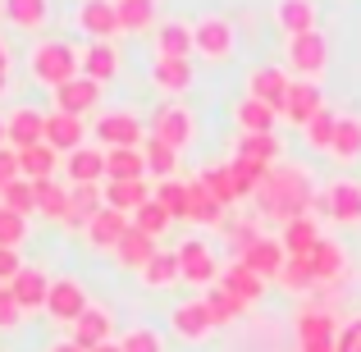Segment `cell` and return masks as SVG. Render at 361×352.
<instances>
[{
	"instance_id": "obj_12",
	"label": "cell",
	"mask_w": 361,
	"mask_h": 352,
	"mask_svg": "<svg viewBox=\"0 0 361 352\" xmlns=\"http://www.w3.org/2000/svg\"><path fill=\"white\" fill-rule=\"evenodd\" d=\"M147 73H151V87L165 92L169 101H183L188 92L197 87V69H192V60H169V55H156Z\"/></svg>"
},
{
	"instance_id": "obj_31",
	"label": "cell",
	"mask_w": 361,
	"mask_h": 352,
	"mask_svg": "<svg viewBox=\"0 0 361 352\" xmlns=\"http://www.w3.org/2000/svg\"><path fill=\"white\" fill-rule=\"evenodd\" d=\"M311 270H316L320 284H338L348 274V252L338 238H320L316 252H311Z\"/></svg>"
},
{
	"instance_id": "obj_45",
	"label": "cell",
	"mask_w": 361,
	"mask_h": 352,
	"mask_svg": "<svg viewBox=\"0 0 361 352\" xmlns=\"http://www.w3.org/2000/svg\"><path fill=\"white\" fill-rule=\"evenodd\" d=\"M64 211H69V183H55V178L37 183V215L64 224Z\"/></svg>"
},
{
	"instance_id": "obj_1",
	"label": "cell",
	"mask_w": 361,
	"mask_h": 352,
	"mask_svg": "<svg viewBox=\"0 0 361 352\" xmlns=\"http://www.w3.org/2000/svg\"><path fill=\"white\" fill-rule=\"evenodd\" d=\"M316 197H320V188H316V178H311V169L307 165H283V160L261 178V188H256V206L279 224L298 220V215H311Z\"/></svg>"
},
{
	"instance_id": "obj_6",
	"label": "cell",
	"mask_w": 361,
	"mask_h": 352,
	"mask_svg": "<svg viewBox=\"0 0 361 352\" xmlns=\"http://www.w3.org/2000/svg\"><path fill=\"white\" fill-rule=\"evenodd\" d=\"M316 211L325 215L329 224H343V229L361 224V183L357 178H334L329 188H320Z\"/></svg>"
},
{
	"instance_id": "obj_57",
	"label": "cell",
	"mask_w": 361,
	"mask_h": 352,
	"mask_svg": "<svg viewBox=\"0 0 361 352\" xmlns=\"http://www.w3.org/2000/svg\"><path fill=\"white\" fill-rule=\"evenodd\" d=\"M338 352H361V316L343 325V334H338Z\"/></svg>"
},
{
	"instance_id": "obj_39",
	"label": "cell",
	"mask_w": 361,
	"mask_h": 352,
	"mask_svg": "<svg viewBox=\"0 0 361 352\" xmlns=\"http://www.w3.org/2000/svg\"><path fill=\"white\" fill-rule=\"evenodd\" d=\"M220 284H224V289H229V293H238V298L247 302V307L265 298V279H261V274H256V270H247V265L238 261V256H233V265H224Z\"/></svg>"
},
{
	"instance_id": "obj_20",
	"label": "cell",
	"mask_w": 361,
	"mask_h": 352,
	"mask_svg": "<svg viewBox=\"0 0 361 352\" xmlns=\"http://www.w3.org/2000/svg\"><path fill=\"white\" fill-rule=\"evenodd\" d=\"M320 110H325V92H320V83H302V78H293L288 101H283L279 119H288V123H298V128H307V123L316 119Z\"/></svg>"
},
{
	"instance_id": "obj_4",
	"label": "cell",
	"mask_w": 361,
	"mask_h": 352,
	"mask_svg": "<svg viewBox=\"0 0 361 352\" xmlns=\"http://www.w3.org/2000/svg\"><path fill=\"white\" fill-rule=\"evenodd\" d=\"M283 69L302 83H320L329 69V37L307 32V37H283Z\"/></svg>"
},
{
	"instance_id": "obj_22",
	"label": "cell",
	"mask_w": 361,
	"mask_h": 352,
	"mask_svg": "<svg viewBox=\"0 0 361 352\" xmlns=\"http://www.w3.org/2000/svg\"><path fill=\"white\" fill-rule=\"evenodd\" d=\"M46 147H55L60 156L87 147V119L64 115V110H46Z\"/></svg>"
},
{
	"instance_id": "obj_19",
	"label": "cell",
	"mask_w": 361,
	"mask_h": 352,
	"mask_svg": "<svg viewBox=\"0 0 361 352\" xmlns=\"http://www.w3.org/2000/svg\"><path fill=\"white\" fill-rule=\"evenodd\" d=\"M5 142H9L14 151L46 142V110H37V106H14V110L5 115Z\"/></svg>"
},
{
	"instance_id": "obj_59",
	"label": "cell",
	"mask_w": 361,
	"mask_h": 352,
	"mask_svg": "<svg viewBox=\"0 0 361 352\" xmlns=\"http://www.w3.org/2000/svg\"><path fill=\"white\" fill-rule=\"evenodd\" d=\"M9 69H14V55H9V42L0 37V73H9Z\"/></svg>"
},
{
	"instance_id": "obj_29",
	"label": "cell",
	"mask_w": 361,
	"mask_h": 352,
	"mask_svg": "<svg viewBox=\"0 0 361 352\" xmlns=\"http://www.w3.org/2000/svg\"><path fill=\"white\" fill-rule=\"evenodd\" d=\"M156 55H169V60H192V23H188V18H160V28H156Z\"/></svg>"
},
{
	"instance_id": "obj_33",
	"label": "cell",
	"mask_w": 361,
	"mask_h": 352,
	"mask_svg": "<svg viewBox=\"0 0 361 352\" xmlns=\"http://www.w3.org/2000/svg\"><path fill=\"white\" fill-rule=\"evenodd\" d=\"M320 238H325V233H320V224L311 220V215H298V220L279 224V243H283V252H288V256H311Z\"/></svg>"
},
{
	"instance_id": "obj_30",
	"label": "cell",
	"mask_w": 361,
	"mask_h": 352,
	"mask_svg": "<svg viewBox=\"0 0 361 352\" xmlns=\"http://www.w3.org/2000/svg\"><path fill=\"white\" fill-rule=\"evenodd\" d=\"M60 165H64V156L55 147H46V142L18 151V174H23L27 183H46V178H55V169H60Z\"/></svg>"
},
{
	"instance_id": "obj_43",
	"label": "cell",
	"mask_w": 361,
	"mask_h": 352,
	"mask_svg": "<svg viewBox=\"0 0 361 352\" xmlns=\"http://www.w3.org/2000/svg\"><path fill=\"white\" fill-rule=\"evenodd\" d=\"M220 220H224V206L206 193L202 178H192L188 183V224H220Z\"/></svg>"
},
{
	"instance_id": "obj_27",
	"label": "cell",
	"mask_w": 361,
	"mask_h": 352,
	"mask_svg": "<svg viewBox=\"0 0 361 352\" xmlns=\"http://www.w3.org/2000/svg\"><path fill=\"white\" fill-rule=\"evenodd\" d=\"M338 334H343V325L334 320V311L302 307V316H298V348H307V344H338Z\"/></svg>"
},
{
	"instance_id": "obj_52",
	"label": "cell",
	"mask_w": 361,
	"mask_h": 352,
	"mask_svg": "<svg viewBox=\"0 0 361 352\" xmlns=\"http://www.w3.org/2000/svg\"><path fill=\"white\" fill-rule=\"evenodd\" d=\"M27 215H18V211H9V206H0V247H23L27 243Z\"/></svg>"
},
{
	"instance_id": "obj_2",
	"label": "cell",
	"mask_w": 361,
	"mask_h": 352,
	"mask_svg": "<svg viewBox=\"0 0 361 352\" xmlns=\"http://www.w3.org/2000/svg\"><path fill=\"white\" fill-rule=\"evenodd\" d=\"M78 51H73V42H60V37H37V46L27 51V73H32V83H42V87H64L69 78H78Z\"/></svg>"
},
{
	"instance_id": "obj_21",
	"label": "cell",
	"mask_w": 361,
	"mask_h": 352,
	"mask_svg": "<svg viewBox=\"0 0 361 352\" xmlns=\"http://www.w3.org/2000/svg\"><path fill=\"white\" fill-rule=\"evenodd\" d=\"M274 23L283 37L320 32V5L316 0H274Z\"/></svg>"
},
{
	"instance_id": "obj_36",
	"label": "cell",
	"mask_w": 361,
	"mask_h": 352,
	"mask_svg": "<svg viewBox=\"0 0 361 352\" xmlns=\"http://www.w3.org/2000/svg\"><path fill=\"white\" fill-rule=\"evenodd\" d=\"M137 279H142V289H151V293L174 289V284L183 279V270H178V252H156V256H151V261L137 270Z\"/></svg>"
},
{
	"instance_id": "obj_11",
	"label": "cell",
	"mask_w": 361,
	"mask_h": 352,
	"mask_svg": "<svg viewBox=\"0 0 361 352\" xmlns=\"http://www.w3.org/2000/svg\"><path fill=\"white\" fill-rule=\"evenodd\" d=\"M73 18H78V28L87 32V42H119L123 37L115 0H78Z\"/></svg>"
},
{
	"instance_id": "obj_61",
	"label": "cell",
	"mask_w": 361,
	"mask_h": 352,
	"mask_svg": "<svg viewBox=\"0 0 361 352\" xmlns=\"http://www.w3.org/2000/svg\"><path fill=\"white\" fill-rule=\"evenodd\" d=\"M5 87H9V73H0V97H5Z\"/></svg>"
},
{
	"instance_id": "obj_41",
	"label": "cell",
	"mask_w": 361,
	"mask_h": 352,
	"mask_svg": "<svg viewBox=\"0 0 361 352\" xmlns=\"http://www.w3.org/2000/svg\"><path fill=\"white\" fill-rule=\"evenodd\" d=\"M197 178L206 183V193H211L215 202L224 206V211L243 202V193H238V178H233V169H229V165H206V169H202Z\"/></svg>"
},
{
	"instance_id": "obj_53",
	"label": "cell",
	"mask_w": 361,
	"mask_h": 352,
	"mask_svg": "<svg viewBox=\"0 0 361 352\" xmlns=\"http://www.w3.org/2000/svg\"><path fill=\"white\" fill-rule=\"evenodd\" d=\"M224 238H229L233 252L243 256V252H247V247H252L261 233H256V224H252V220H229V224H224Z\"/></svg>"
},
{
	"instance_id": "obj_5",
	"label": "cell",
	"mask_w": 361,
	"mask_h": 352,
	"mask_svg": "<svg viewBox=\"0 0 361 352\" xmlns=\"http://www.w3.org/2000/svg\"><path fill=\"white\" fill-rule=\"evenodd\" d=\"M97 147L106 151H123V147H142L147 142V119L137 115V110L119 106V110H106V115L97 119Z\"/></svg>"
},
{
	"instance_id": "obj_34",
	"label": "cell",
	"mask_w": 361,
	"mask_h": 352,
	"mask_svg": "<svg viewBox=\"0 0 361 352\" xmlns=\"http://www.w3.org/2000/svg\"><path fill=\"white\" fill-rule=\"evenodd\" d=\"M329 160H338V165H357L361 160V115H338L334 142H329Z\"/></svg>"
},
{
	"instance_id": "obj_18",
	"label": "cell",
	"mask_w": 361,
	"mask_h": 352,
	"mask_svg": "<svg viewBox=\"0 0 361 352\" xmlns=\"http://www.w3.org/2000/svg\"><path fill=\"white\" fill-rule=\"evenodd\" d=\"M101 211H106V183L69 188V211H64V229H69V233H82Z\"/></svg>"
},
{
	"instance_id": "obj_48",
	"label": "cell",
	"mask_w": 361,
	"mask_h": 352,
	"mask_svg": "<svg viewBox=\"0 0 361 352\" xmlns=\"http://www.w3.org/2000/svg\"><path fill=\"white\" fill-rule=\"evenodd\" d=\"M0 206H9V211H18V215H37V183H27V178L5 183L0 188Z\"/></svg>"
},
{
	"instance_id": "obj_37",
	"label": "cell",
	"mask_w": 361,
	"mask_h": 352,
	"mask_svg": "<svg viewBox=\"0 0 361 352\" xmlns=\"http://www.w3.org/2000/svg\"><path fill=\"white\" fill-rule=\"evenodd\" d=\"M156 252H160V247H156V238H147L142 229H128V233L119 238V247H115L110 256H115L123 270H133V274H137V270H142V265H147Z\"/></svg>"
},
{
	"instance_id": "obj_7",
	"label": "cell",
	"mask_w": 361,
	"mask_h": 352,
	"mask_svg": "<svg viewBox=\"0 0 361 352\" xmlns=\"http://www.w3.org/2000/svg\"><path fill=\"white\" fill-rule=\"evenodd\" d=\"M151 138L169 142L174 151H188L197 142V115L183 106V101H165V106L151 115Z\"/></svg>"
},
{
	"instance_id": "obj_46",
	"label": "cell",
	"mask_w": 361,
	"mask_h": 352,
	"mask_svg": "<svg viewBox=\"0 0 361 352\" xmlns=\"http://www.w3.org/2000/svg\"><path fill=\"white\" fill-rule=\"evenodd\" d=\"M274 284H279V289H288V293H311L320 279H316V270H311V256H288Z\"/></svg>"
},
{
	"instance_id": "obj_9",
	"label": "cell",
	"mask_w": 361,
	"mask_h": 352,
	"mask_svg": "<svg viewBox=\"0 0 361 352\" xmlns=\"http://www.w3.org/2000/svg\"><path fill=\"white\" fill-rule=\"evenodd\" d=\"M178 270H183V284H192V289H202V293L215 289L220 274H224L206 238H183V247H178Z\"/></svg>"
},
{
	"instance_id": "obj_38",
	"label": "cell",
	"mask_w": 361,
	"mask_h": 352,
	"mask_svg": "<svg viewBox=\"0 0 361 352\" xmlns=\"http://www.w3.org/2000/svg\"><path fill=\"white\" fill-rule=\"evenodd\" d=\"M142 156H147V174L156 178V183L178 178V156H183V151H174L169 142H160V138H151V133H147V142H142Z\"/></svg>"
},
{
	"instance_id": "obj_10",
	"label": "cell",
	"mask_w": 361,
	"mask_h": 352,
	"mask_svg": "<svg viewBox=\"0 0 361 352\" xmlns=\"http://www.w3.org/2000/svg\"><path fill=\"white\" fill-rule=\"evenodd\" d=\"M288 87H293V73L283 64H256V69H247V97L270 106V110H283Z\"/></svg>"
},
{
	"instance_id": "obj_54",
	"label": "cell",
	"mask_w": 361,
	"mask_h": 352,
	"mask_svg": "<svg viewBox=\"0 0 361 352\" xmlns=\"http://www.w3.org/2000/svg\"><path fill=\"white\" fill-rule=\"evenodd\" d=\"M23 320H27V316H23V307H18V302L9 298V289H5V293H0V334H14Z\"/></svg>"
},
{
	"instance_id": "obj_42",
	"label": "cell",
	"mask_w": 361,
	"mask_h": 352,
	"mask_svg": "<svg viewBox=\"0 0 361 352\" xmlns=\"http://www.w3.org/2000/svg\"><path fill=\"white\" fill-rule=\"evenodd\" d=\"M202 302H206V311H211V325H233V320L247 311V302L238 298V293H229L224 284H215V289H206L202 293Z\"/></svg>"
},
{
	"instance_id": "obj_44",
	"label": "cell",
	"mask_w": 361,
	"mask_h": 352,
	"mask_svg": "<svg viewBox=\"0 0 361 352\" xmlns=\"http://www.w3.org/2000/svg\"><path fill=\"white\" fill-rule=\"evenodd\" d=\"M233 119H238V133H274L279 110H270V106H261V101L243 97L238 106H233Z\"/></svg>"
},
{
	"instance_id": "obj_17",
	"label": "cell",
	"mask_w": 361,
	"mask_h": 352,
	"mask_svg": "<svg viewBox=\"0 0 361 352\" xmlns=\"http://www.w3.org/2000/svg\"><path fill=\"white\" fill-rule=\"evenodd\" d=\"M169 329H174V339H183V344H206L211 339V311H206L202 298H188L178 302L174 311H169Z\"/></svg>"
},
{
	"instance_id": "obj_63",
	"label": "cell",
	"mask_w": 361,
	"mask_h": 352,
	"mask_svg": "<svg viewBox=\"0 0 361 352\" xmlns=\"http://www.w3.org/2000/svg\"><path fill=\"white\" fill-rule=\"evenodd\" d=\"M0 293H5V284H0Z\"/></svg>"
},
{
	"instance_id": "obj_23",
	"label": "cell",
	"mask_w": 361,
	"mask_h": 352,
	"mask_svg": "<svg viewBox=\"0 0 361 352\" xmlns=\"http://www.w3.org/2000/svg\"><path fill=\"white\" fill-rule=\"evenodd\" d=\"M97 106H101V83H92L87 73H78V78H69L64 87H55V110H64V115L87 119Z\"/></svg>"
},
{
	"instance_id": "obj_40",
	"label": "cell",
	"mask_w": 361,
	"mask_h": 352,
	"mask_svg": "<svg viewBox=\"0 0 361 352\" xmlns=\"http://www.w3.org/2000/svg\"><path fill=\"white\" fill-rule=\"evenodd\" d=\"M123 178H147V156H142V147L106 151V183H123Z\"/></svg>"
},
{
	"instance_id": "obj_58",
	"label": "cell",
	"mask_w": 361,
	"mask_h": 352,
	"mask_svg": "<svg viewBox=\"0 0 361 352\" xmlns=\"http://www.w3.org/2000/svg\"><path fill=\"white\" fill-rule=\"evenodd\" d=\"M46 352H87V348H78V344H73V339H69V334H64V339H55V344H51V348H46Z\"/></svg>"
},
{
	"instance_id": "obj_25",
	"label": "cell",
	"mask_w": 361,
	"mask_h": 352,
	"mask_svg": "<svg viewBox=\"0 0 361 352\" xmlns=\"http://www.w3.org/2000/svg\"><path fill=\"white\" fill-rule=\"evenodd\" d=\"M133 229V215H123V211H115V206H106V211L97 215V220L82 229V238H87V247L92 252H115L119 247V238Z\"/></svg>"
},
{
	"instance_id": "obj_16",
	"label": "cell",
	"mask_w": 361,
	"mask_h": 352,
	"mask_svg": "<svg viewBox=\"0 0 361 352\" xmlns=\"http://www.w3.org/2000/svg\"><path fill=\"white\" fill-rule=\"evenodd\" d=\"M0 18L14 32H46V23L55 18V0H0Z\"/></svg>"
},
{
	"instance_id": "obj_32",
	"label": "cell",
	"mask_w": 361,
	"mask_h": 352,
	"mask_svg": "<svg viewBox=\"0 0 361 352\" xmlns=\"http://www.w3.org/2000/svg\"><path fill=\"white\" fill-rule=\"evenodd\" d=\"M123 37H142L147 28H160V0H115Z\"/></svg>"
},
{
	"instance_id": "obj_50",
	"label": "cell",
	"mask_w": 361,
	"mask_h": 352,
	"mask_svg": "<svg viewBox=\"0 0 361 352\" xmlns=\"http://www.w3.org/2000/svg\"><path fill=\"white\" fill-rule=\"evenodd\" d=\"M119 348L123 352H165V334L156 325H133L119 334Z\"/></svg>"
},
{
	"instance_id": "obj_51",
	"label": "cell",
	"mask_w": 361,
	"mask_h": 352,
	"mask_svg": "<svg viewBox=\"0 0 361 352\" xmlns=\"http://www.w3.org/2000/svg\"><path fill=\"white\" fill-rule=\"evenodd\" d=\"M334 128H338V110L325 106L316 119L307 123V128H302V133H307V147H311V151H329V142H334Z\"/></svg>"
},
{
	"instance_id": "obj_3",
	"label": "cell",
	"mask_w": 361,
	"mask_h": 352,
	"mask_svg": "<svg viewBox=\"0 0 361 352\" xmlns=\"http://www.w3.org/2000/svg\"><path fill=\"white\" fill-rule=\"evenodd\" d=\"M233 51H238V28H233L229 14L206 9V14L192 18V55L197 60L224 64V60H233Z\"/></svg>"
},
{
	"instance_id": "obj_62",
	"label": "cell",
	"mask_w": 361,
	"mask_h": 352,
	"mask_svg": "<svg viewBox=\"0 0 361 352\" xmlns=\"http://www.w3.org/2000/svg\"><path fill=\"white\" fill-rule=\"evenodd\" d=\"M0 147H5V115H0Z\"/></svg>"
},
{
	"instance_id": "obj_13",
	"label": "cell",
	"mask_w": 361,
	"mask_h": 352,
	"mask_svg": "<svg viewBox=\"0 0 361 352\" xmlns=\"http://www.w3.org/2000/svg\"><path fill=\"white\" fill-rule=\"evenodd\" d=\"M69 339H73L78 348H87V352L101 348V344H115V339H119V334H115V311L101 307V302H92V307L69 325Z\"/></svg>"
},
{
	"instance_id": "obj_14",
	"label": "cell",
	"mask_w": 361,
	"mask_h": 352,
	"mask_svg": "<svg viewBox=\"0 0 361 352\" xmlns=\"http://www.w3.org/2000/svg\"><path fill=\"white\" fill-rule=\"evenodd\" d=\"M78 73H87L92 83H101V87H106V83H115L119 73H123V51H119V42H87L78 51Z\"/></svg>"
},
{
	"instance_id": "obj_26",
	"label": "cell",
	"mask_w": 361,
	"mask_h": 352,
	"mask_svg": "<svg viewBox=\"0 0 361 352\" xmlns=\"http://www.w3.org/2000/svg\"><path fill=\"white\" fill-rule=\"evenodd\" d=\"M64 178L69 188L82 183H106V147H78L64 156Z\"/></svg>"
},
{
	"instance_id": "obj_8",
	"label": "cell",
	"mask_w": 361,
	"mask_h": 352,
	"mask_svg": "<svg viewBox=\"0 0 361 352\" xmlns=\"http://www.w3.org/2000/svg\"><path fill=\"white\" fill-rule=\"evenodd\" d=\"M92 307V293L78 274H55L51 279V298H46V316L60 320V325H73L82 311Z\"/></svg>"
},
{
	"instance_id": "obj_55",
	"label": "cell",
	"mask_w": 361,
	"mask_h": 352,
	"mask_svg": "<svg viewBox=\"0 0 361 352\" xmlns=\"http://www.w3.org/2000/svg\"><path fill=\"white\" fill-rule=\"evenodd\" d=\"M23 265H27V261H23V256L14 252V247H0V284H5V289L14 284V274L23 270Z\"/></svg>"
},
{
	"instance_id": "obj_24",
	"label": "cell",
	"mask_w": 361,
	"mask_h": 352,
	"mask_svg": "<svg viewBox=\"0 0 361 352\" xmlns=\"http://www.w3.org/2000/svg\"><path fill=\"white\" fill-rule=\"evenodd\" d=\"M238 261L247 265V270H256L265 284H270V279H279V270H283V261H288V252H283L279 233H261V238H256V243L238 256Z\"/></svg>"
},
{
	"instance_id": "obj_35",
	"label": "cell",
	"mask_w": 361,
	"mask_h": 352,
	"mask_svg": "<svg viewBox=\"0 0 361 352\" xmlns=\"http://www.w3.org/2000/svg\"><path fill=\"white\" fill-rule=\"evenodd\" d=\"M151 197H156V188H151L147 178H123V183H106V206H115V211H123V215L142 211Z\"/></svg>"
},
{
	"instance_id": "obj_47",
	"label": "cell",
	"mask_w": 361,
	"mask_h": 352,
	"mask_svg": "<svg viewBox=\"0 0 361 352\" xmlns=\"http://www.w3.org/2000/svg\"><path fill=\"white\" fill-rule=\"evenodd\" d=\"M133 229H142L147 238H156V243H160V238L174 229V215H169L165 206H160L156 197H151V202L142 206V211H133Z\"/></svg>"
},
{
	"instance_id": "obj_28",
	"label": "cell",
	"mask_w": 361,
	"mask_h": 352,
	"mask_svg": "<svg viewBox=\"0 0 361 352\" xmlns=\"http://www.w3.org/2000/svg\"><path fill=\"white\" fill-rule=\"evenodd\" d=\"M233 156L252 160V165H261V169H274V165H279V156H283V142L274 138V133H238Z\"/></svg>"
},
{
	"instance_id": "obj_56",
	"label": "cell",
	"mask_w": 361,
	"mask_h": 352,
	"mask_svg": "<svg viewBox=\"0 0 361 352\" xmlns=\"http://www.w3.org/2000/svg\"><path fill=\"white\" fill-rule=\"evenodd\" d=\"M14 178H23V174H18V151L5 142V147H0V188L14 183Z\"/></svg>"
},
{
	"instance_id": "obj_49",
	"label": "cell",
	"mask_w": 361,
	"mask_h": 352,
	"mask_svg": "<svg viewBox=\"0 0 361 352\" xmlns=\"http://www.w3.org/2000/svg\"><path fill=\"white\" fill-rule=\"evenodd\" d=\"M156 202L174 215V224L178 220L188 224V183H183V178H165V183H156Z\"/></svg>"
},
{
	"instance_id": "obj_15",
	"label": "cell",
	"mask_w": 361,
	"mask_h": 352,
	"mask_svg": "<svg viewBox=\"0 0 361 352\" xmlns=\"http://www.w3.org/2000/svg\"><path fill=\"white\" fill-rule=\"evenodd\" d=\"M51 279H55V274H46L42 265H23V270L14 274V284H9V298L23 307V316H37V311H46Z\"/></svg>"
},
{
	"instance_id": "obj_60",
	"label": "cell",
	"mask_w": 361,
	"mask_h": 352,
	"mask_svg": "<svg viewBox=\"0 0 361 352\" xmlns=\"http://www.w3.org/2000/svg\"><path fill=\"white\" fill-rule=\"evenodd\" d=\"M92 352H123V348H119V339H115V344H101V348H92Z\"/></svg>"
}]
</instances>
